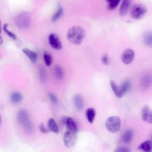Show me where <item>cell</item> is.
I'll return each mask as SVG.
<instances>
[{"label": "cell", "mask_w": 152, "mask_h": 152, "mask_svg": "<svg viewBox=\"0 0 152 152\" xmlns=\"http://www.w3.org/2000/svg\"><path fill=\"white\" fill-rule=\"evenodd\" d=\"M86 36L84 29L78 26H75L71 27L66 34L67 40L69 43L73 45H80L84 40Z\"/></svg>", "instance_id": "cell-1"}, {"label": "cell", "mask_w": 152, "mask_h": 152, "mask_svg": "<svg viewBox=\"0 0 152 152\" xmlns=\"http://www.w3.org/2000/svg\"><path fill=\"white\" fill-rule=\"evenodd\" d=\"M17 119L18 122L24 128L27 132L33 131V126L29 119V116L27 110L24 109L20 110L17 115Z\"/></svg>", "instance_id": "cell-2"}, {"label": "cell", "mask_w": 152, "mask_h": 152, "mask_svg": "<svg viewBox=\"0 0 152 152\" xmlns=\"http://www.w3.org/2000/svg\"><path fill=\"white\" fill-rule=\"evenodd\" d=\"M147 11V7L142 4H135L131 8L130 16L133 19L140 20L143 18Z\"/></svg>", "instance_id": "cell-3"}, {"label": "cell", "mask_w": 152, "mask_h": 152, "mask_svg": "<svg viewBox=\"0 0 152 152\" xmlns=\"http://www.w3.org/2000/svg\"><path fill=\"white\" fill-rule=\"evenodd\" d=\"M16 25L21 28H28L31 23V17L30 14L27 12H23L18 14L15 19Z\"/></svg>", "instance_id": "cell-4"}, {"label": "cell", "mask_w": 152, "mask_h": 152, "mask_svg": "<svg viewBox=\"0 0 152 152\" xmlns=\"http://www.w3.org/2000/svg\"><path fill=\"white\" fill-rule=\"evenodd\" d=\"M106 129L110 132H117L120 130L121 121L118 116H112L109 117L105 122Z\"/></svg>", "instance_id": "cell-5"}, {"label": "cell", "mask_w": 152, "mask_h": 152, "mask_svg": "<svg viewBox=\"0 0 152 152\" xmlns=\"http://www.w3.org/2000/svg\"><path fill=\"white\" fill-rule=\"evenodd\" d=\"M63 141L64 145L66 147L70 148L73 147L77 141V133L69 131H66L64 135Z\"/></svg>", "instance_id": "cell-6"}, {"label": "cell", "mask_w": 152, "mask_h": 152, "mask_svg": "<svg viewBox=\"0 0 152 152\" xmlns=\"http://www.w3.org/2000/svg\"><path fill=\"white\" fill-rule=\"evenodd\" d=\"M49 43L50 46L54 49L60 50L62 48V42L57 34L55 33H51L48 37Z\"/></svg>", "instance_id": "cell-7"}, {"label": "cell", "mask_w": 152, "mask_h": 152, "mask_svg": "<svg viewBox=\"0 0 152 152\" xmlns=\"http://www.w3.org/2000/svg\"><path fill=\"white\" fill-rule=\"evenodd\" d=\"M134 56V51L132 49H127L123 52L121 55V60L124 64L126 65H129L133 61Z\"/></svg>", "instance_id": "cell-8"}, {"label": "cell", "mask_w": 152, "mask_h": 152, "mask_svg": "<svg viewBox=\"0 0 152 152\" xmlns=\"http://www.w3.org/2000/svg\"><path fill=\"white\" fill-rule=\"evenodd\" d=\"M142 119L148 124H152V109L148 106L143 107L141 111Z\"/></svg>", "instance_id": "cell-9"}, {"label": "cell", "mask_w": 152, "mask_h": 152, "mask_svg": "<svg viewBox=\"0 0 152 152\" xmlns=\"http://www.w3.org/2000/svg\"><path fill=\"white\" fill-rule=\"evenodd\" d=\"M152 84V75L150 74L144 75L141 79L140 86L144 89L146 90L149 88Z\"/></svg>", "instance_id": "cell-10"}, {"label": "cell", "mask_w": 152, "mask_h": 152, "mask_svg": "<svg viewBox=\"0 0 152 152\" xmlns=\"http://www.w3.org/2000/svg\"><path fill=\"white\" fill-rule=\"evenodd\" d=\"M64 124L66 125V127L68 129V131L77 133L78 130L77 126L75 122L72 118L71 117L66 118L64 120Z\"/></svg>", "instance_id": "cell-11"}, {"label": "cell", "mask_w": 152, "mask_h": 152, "mask_svg": "<svg viewBox=\"0 0 152 152\" xmlns=\"http://www.w3.org/2000/svg\"><path fill=\"white\" fill-rule=\"evenodd\" d=\"M131 4V1L129 0H124L122 1L119 8V14L121 16L125 15L128 11Z\"/></svg>", "instance_id": "cell-12"}, {"label": "cell", "mask_w": 152, "mask_h": 152, "mask_svg": "<svg viewBox=\"0 0 152 152\" xmlns=\"http://www.w3.org/2000/svg\"><path fill=\"white\" fill-rule=\"evenodd\" d=\"M138 148L142 152H152V141L146 140L141 142L138 145Z\"/></svg>", "instance_id": "cell-13"}, {"label": "cell", "mask_w": 152, "mask_h": 152, "mask_svg": "<svg viewBox=\"0 0 152 152\" xmlns=\"http://www.w3.org/2000/svg\"><path fill=\"white\" fill-rule=\"evenodd\" d=\"M22 50H23V53L29 58V59L33 63L35 64L37 62L38 56H37V53L35 52H34L29 49H27V48H24Z\"/></svg>", "instance_id": "cell-14"}, {"label": "cell", "mask_w": 152, "mask_h": 152, "mask_svg": "<svg viewBox=\"0 0 152 152\" xmlns=\"http://www.w3.org/2000/svg\"><path fill=\"white\" fill-rule=\"evenodd\" d=\"M133 138V131L131 129H126L123 134L122 141L124 143L129 144L131 142Z\"/></svg>", "instance_id": "cell-15"}, {"label": "cell", "mask_w": 152, "mask_h": 152, "mask_svg": "<svg viewBox=\"0 0 152 152\" xmlns=\"http://www.w3.org/2000/svg\"><path fill=\"white\" fill-rule=\"evenodd\" d=\"M110 87L113 93H115V96L118 98H122L124 96V94L122 92L121 87H119L113 80H110Z\"/></svg>", "instance_id": "cell-16"}, {"label": "cell", "mask_w": 152, "mask_h": 152, "mask_svg": "<svg viewBox=\"0 0 152 152\" xmlns=\"http://www.w3.org/2000/svg\"><path fill=\"white\" fill-rule=\"evenodd\" d=\"M74 103L75 107L78 110H81L84 107V101L82 96L80 94H76L74 97Z\"/></svg>", "instance_id": "cell-17"}, {"label": "cell", "mask_w": 152, "mask_h": 152, "mask_svg": "<svg viewBox=\"0 0 152 152\" xmlns=\"http://www.w3.org/2000/svg\"><path fill=\"white\" fill-rule=\"evenodd\" d=\"M86 116L88 122L90 124H93L96 117V111L92 107H89L86 110Z\"/></svg>", "instance_id": "cell-18"}, {"label": "cell", "mask_w": 152, "mask_h": 152, "mask_svg": "<svg viewBox=\"0 0 152 152\" xmlns=\"http://www.w3.org/2000/svg\"><path fill=\"white\" fill-rule=\"evenodd\" d=\"M143 42L144 44L150 48H152V31H148L143 35Z\"/></svg>", "instance_id": "cell-19"}, {"label": "cell", "mask_w": 152, "mask_h": 152, "mask_svg": "<svg viewBox=\"0 0 152 152\" xmlns=\"http://www.w3.org/2000/svg\"><path fill=\"white\" fill-rule=\"evenodd\" d=\"M48 128L50 131L55 134L59 133V128L56 121L53 118H50L48 121Z\"/></svg>", "instance_id": "cell-20"}, {"label": "cell", "mask_w": 152, "mask_h": 152, "mask_svg": "<svg viewBox=\"0 0 152 152\" xmlns=\"http://www.w3.org/2000/svg\"><path fill=\"white\" fill-rule=\"evenodd\" d=\"M23 100V96L19 92H14L11 94L10 96V100L11 103L14 104H17L20 103Z\"/></svg>", "instance_id": "cell-21"}, {"label": "cell", "mask_w": 152, "mask_h": 152, "mask_svg": "<svg viewBox=\"0 0 152 152\" xmlns=\"http://www.w3.org/2000/svg\"><path fill=\"white\" fill-rule=\"evenodd\" d=\"M122 92L124 94L127 93L131 88V83L129 80L125 81L120 87Z\"/></svg>", "instance_id": "cell-22"}, {"label": "cell", "mask_w": 152, "mask_h": 152, "mask_svg": "<svg viewBox=\"0 0 152 152\" xmlns=\"http://www.w3.org/2000/svg\"><path fill=\"white\" fill-rule=\"evenodd\" d=\"M43 59L45 62V64L47 66H50L52 64V56L51 55L50 53H49V52L45 51L43 53Z\"/></svg>", "instance_id": "cell-23"}, {"label": "cell", "mask_w": 152, "mask_h": 152, "mask_svg": "<svg viewBox=\"0 0 152 152\" xmlns=\"http://www.w3.org/2000/svg\"><path fill=\"white\" fill-rule=\"evenodd\" d=\"M62 14H63V8H62V7H60L58 9L57 11L52 16V21H56L58 20L61 17V16L62 15Z\"/></svg>", "instance_id": "cell-24"}, {"label": "cell", "mask_w": 152, "mask_h": 152, "mask_svg": "<svg viewBox=\"0 0 152 152\" xmlns=\"http://www.w3.org/2000/svg\"><path fill=\"white\" fill-rule=\"evenodd\" d=\"M121 1L119 0H110L107 1V8L110 10H114Z\"/></svg>", "instance_id": "cell-25"}, {"label": "cell", "mask_w": 152, "mask_h": 152, "mask_svg": "<svg viewBox=\"0 0 152 152\" xmlns=\"http://www.w3.org/2000/svg\"><path fill=\"white\" fill-rule=\"evenodd\" d=\"M55 75L57 78H58L59 80H61L64 77V72H63V69L62 68L58 65H56L55 68Z\"/></svg>", "instance_id": "cell-26"}, {"label": "cell", "mask_w": 152, "mask_h": 152, "mask_svg": "<svg viewBox=\"0 0 152 152\" xmlns=\"http://www.w3.org/2000/svg\"><path fill=\"white\" fill-rule=\"evenodd\" d=\"M8 24L7 23L4 24V26H3L4 31L7 33V34L8 36H10L11 39H12L13 40H16V39H17L16 35H15L14 33H13L12 32H11V31H10V30L8 29Z\"/></svg>", "instance_id": "cell-27"}, {"label": "cell", "mask_w": 152, "mask_h": 152, "mask_svg": "<svg viewBox=\"0 0 152 152\" xmlns=\"http://www.w3.org/2000/svg\"><path fill=\"white\" fill-rule=\"evenodd\" d=\"M115 152H130V150L125 146H120L115 150Z\"/></svg>", "instance_id": "cell-28"}, {"label": "cell", "mask_w": 152, "mask_h": 152, "mask_svg": "<svg viewBox=\"0 0 152 152\" xmlns=\"http://www.w3.org/2000/svg\"><path fill=\"white\" fill-rule=\"evenodd\" d=\"M102 63L105 65H108L110 63V59L109 58L108 56V55L107 54H104L102 58Z\"/></svg>", "instance_id": "cell-29"}, {"label": "cell", "mask_w": 152, "mask_h": 152, "mask_svg": "<svg viewBox=\"0 0 152 152\" xmlns=\"http://www.w3.org/2000/svg\"><path fill=\"white\" fill-rule=\"evenodd\" d=\"M49 99L50 100V101L53 103L54 104H56L58 102V98L56 97V95L53 93H50L49 95Z\"/></svg>", "instance_id": "cell-30"}, {"label": "cell", "mask_w": 152, "mask_h": 152, "mask_svg": "<svg viewBox=\"0 0 152 152\" xmlns=\"http://www.w3.org/2000/svg\"><path fill=\"white\" fill-rule=\"evenodd\" d=\"M39 129H40V131L43 133H47L48 132V129L45 127V126L43 123H41L40 124Z\"/></svg>", "instance_id": "cell-31"}, {"label": "cell", "mask_w": 152, "mask_h": 152, "mask_svg": "<svg viewBox=\"0 0 152 152\" xmlns=\"http://www.w3.org/2000/svg\"><path fill=\"white\" fill-rule=\"evenodd\" d=\"M40 76L41 80L42 81L45 80V78L46 77V72L43 68H41V69L40 70Z\"/></svg>", "instance_id": "cell-32"}, {"label": "cell", "mask_w": 152, "mask_h": 152, "mask_svg": "<svg viewBox=\"0 0 152 152\" xmlns=\"http://www.w3.org/2000/svg\"><path fill=\"white\" fill-rule=\"evenodd\" d=\"M3 42H4V40H3V38H2V37L0 35V46L3 43Z\"/></svg>", "instance_id": "cell-33"}, {"label": "cell", "mask_w": 152, "mask_h": 152, "mask_svg": "<svg viewBox=\"0 0 152 152\" xmlns=\"http://www.w3.org/2000/svg\"><path fill=\"white\" fill-rule=\"evenodd\" d=\"M1 21H0V33H1Z\"/></svg>", "instance_id": "cell-34"}, {"label": "cell", "mask_w": 152, "mask_h": 152, "mask_svg": "<svg viewBox=\"0 0 152 152\" xmlns=\"http://www.w3.org/2000/svg\"><path fill=\"white\" fill-rule=\"evenodd\" d=\"M1 115H0V124H1Z\"/></svg>", "instance_id": "cell-35"}, {"label": "cell", "mask_w": 152, "mask_h": 152, "mask_svg": "<svg viewBox=\"0 0 152 152\" xmlns=\"http://www.w3.org/2000/svg\"><path fill=\"white\" fill-rule=\"evenodd\" d=\"M151 141H152V137H151Z\"/></svg>", "instance_id": "cell-36"}]
</instances>
